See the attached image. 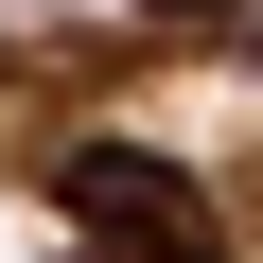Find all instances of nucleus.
<instances>
[{
    "label": "nucleus",
    "mask_w": 263,
    "mask_h": 263,
    "mask_svg": "<svg viewBox=\"0 0 263 263\" xmlns=\"http://www.w3.org/2000/svg\"><path fill=\"white\" fill-rule=\"evenodd\" d=\"M70 228H88V263H228V228H211V193L176 176V158H141V141H70Z\"/></svg>",
    "instance_id": "f257e3e1"
}]
</instances>
